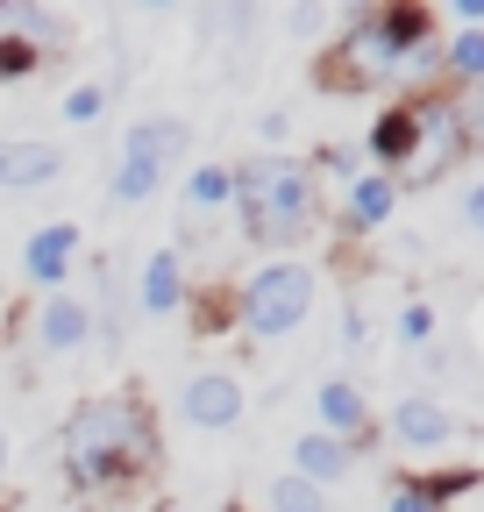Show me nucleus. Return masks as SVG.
<instances>
[{
  "mask_svg": "<svg viewBox=\"0 0 484 512\" xmlns=\"http://www.w3.org/2000/svg\"><path fill=\"white\" fill-rule=\"evenodd\" d=\"M157 463V420L136 392H107L86 399L65 420V477L79 491H107V484H129Z\"/></svg>",
  "mask_w": 484,
  "mask_h": 512,
  "instance_id": "1",
  "label": "nucleus"
},
{
  "mask_svg": "<svg viewBox=\"0 0 484 512\" xmlns=\"http://www.w3.org/2000/svg\"><path fill=\"white\" fill-rule=\"evenodd\" d=\"M399 72H435V15L413 8V0L356 15L335 50V86H385Z\"/></svg>",
  "mask_w": 484,
  "mask_h": 512,
  "instance_id": "2",
  "label": "nucleus"
},
{
  "mask_svg": "<svg viewBox=\"0 0 484 512\" xmlns=\"http://www.w3.org/2000/svg\"><path fill=\"white\" fill-rule=\"evenodd\" d=\"M228 207H242V228L257 242H292L321 221V178H314V164L257 157V164L228 171Z\"/></svg>",
  "mask_w": 484,
  "mask_h": 512,
  "instance_id": "3",
  "label": "nucleus"
},
{
  "mask_svg": "<svg viewBox=\"0 0 484 512\" xmlns=\"http://www.w3.org/2000/svg\"><path fill=\"white\" fill-rule=\"evenodd\" d=\"M307 313H314V271L307 264H264V271H250L235 285V320H242V335H257V342L292 335Z\"/></svg>",
  "mask_w": 484,
  "mask_h": 512,
  "instance_id": "4",
  "label": "nucleus"
},
{
  "mask_svg": "<svg viewBox=\"0 0 484 512\" xmlns=\"http://www.w3.org/2000/svg\"><path fill=\"white\" fill-rule=\"evenodd\" d=\"M463 157H470V114H463L456 100H442V93L406 100V157H399V171L420 178V185H435V178H449Z\"/></svg>",
  "mask_w": 484,
  "mask_h": 512,
  "instance_id": "5",
  "label": "nucleus"
},
{
  "mask_svg": "<svg viewBox=\"0 0 484 512\" xmlns=\"http://www.w3.org/2000/svg\"><path fill=\"white\" fill-rule=\"evenodd\" d=\"M178 150H186V128H178V121H136V128H129V143H121L114 200H121V207L150 200V192H157V178H164V164H171Z\"/></svg>",
  "mask_w": 484,
  "mask_h": 512,
  "instance_id": "6",
  "label": "nucleus"
},
{
  "mask_svg": "<svg viewBox=\"0 0 484 512\" xmlns=\"http://www.w3.org/2000/svg\"><path fill=\"white\" fill-rule=\"evenodd\" d=\"M392 434H399V448H413V456H435V448H449L463 434V420L442 399H399L392 406Z\"/></svg>",
  "mask_w": 484,
  "mask_h": 512,
  "instance_id": "7",
  "label": "nucleus"
},
{
  "mask_svg": "<svg viewBox=\"0 0 484 512\" xmlns=\"http://www.w3.org/2000/svg\"><path fill=\"white\" fill-rule=\"evenodd\" d=\"M36 342H43L50 356L86 349V342H93V306H86V299H72V292H50V299H43V313H36Z\"/></svg>",
  "mask_w": 484,
  "mask_h": 512,
  "instance_id": "8",
  "label": "nucleus"
},
{
  "mask_svg": "<svg viewBox=\"0 0 484 512\" xmlns=\"http://www.w3.org/2000/svg\"><path fill=\"white\" fill-rule=\"evenodd\" d=\"M57 171H65V157H57L50 143L0 136V192H36V185H50Z\"/></svg>",
  "mask_w": 484,
  "mask_h": 512,
  "instance_id": "9",
  "label": "nucleus"
},
{
  "mask_svg": "<svg viewBox=\"0 0 484 512\" xmlns=\"http://www.w3.org/2000/svg\"><path fill=\"white\" fill-rule=\"evenodd\" d=\"M392 207H399V178H385V171H356V178H349L342 228H349V235H371V228L392 221Z\"/></svg>",
  "mask_w": 484,
  "mask_h": 512,
  "instance_id": "10",
  "label": "nucleus"
},
{
  "mask_svg": "<svg viewBox=\"0 0 484 512\" xmlns=\"http://www.w3.org/2000/svg\"><path fill=\"white\" fill-rule=\"evenodd\" d=\"M72 256H79V228H72V221H50V228H36V235H29L22 271H29V285H65Z\"/></svg>",
  "mask_w": 484,
  "mask_h": 512,
  "instance_id": "11",
  "label": "nucleus"
},
{
  "mask_svg": "<svg viewBox=\"0 0 484 512\" xmlns=\"http://www.w3.org/2000/svg\"><path fill=\"white\" fill-rule=\"evenodd\" d=\"M186 420L193 427H235L242 420V384L228 370H200L186 384Z\"/></svg>",
  "mask_w": 484,
  "mask_h": 512,
  "instance_id": "12",
  "label": "nucleus"
},
{
  "mask_svg": "<svg viewBox=\"0 0 484 512\" xmlns=\"http://www.w3.org/2000/svg\"><path fill=\"white\" fill-rule=\"evenodd\" d=\"M314 406H321V427H328L335 441H356V434H371V399H363L349 377H328L321 392H314Z\"/></svg>",
  "mask_w": 484,
  "mask_h": 512,
  "instance_id": "13",
  "label": "nucleus"
},
{
  "mask_svg": "<svg viewBox=\"0 0 484 512\" xmlns=\"http://www.w3.org/2000/svg\"><path fill=\"white\" fill-rule=\"evenodd\" d=\"M292 477H307V484H335V477H349V441H335V434H299L292 441Z\"/></svg>",
  "mask_w": 484,
  "mask_h": 512,
  "instance_id": "14",
  "label": "nucleus"
},
{
  "mask_svg": "<svg viewBox=\"0 0 484 512\" xmlns=\"http://www.w3.org/2000/svg\"><path fill=\"white\" fill-rule=\"evenodd\" d=\"M136 306H143V313H178V306H186V271H178V249H157L150 264H143Z\"/></svg>",
  "mask_w": 484,
  "mask_h": 512,
  "instance_id": "15",
  "label": "nucleus"
},
{
  "mask_svg": "<svg viewBox=\"0 0 484 512\" xmlns=\"http://www.w3.org/2000/svg\"><path fill=\"white\" fill-rule=\"evenodd\" d=\"M264 505H271V512H328V491L307 484V477H278V484L264 491Z\"/></svg>",
  "mask_w": 484,
  "mask_h": 512,
  "instance_id": "16",
  "label": "nucleus"
},
{
  "mask_svg": "<svg viewBox=\"0 0 484 512\" xmlns=\"http://www.w3.org/2000/svg\"><path fill=\"white\" fill-rule=\"evenodd\" d=\"M186 207H193V214L228 207V164H200V171H186Z\"/></svg>",
  "mask_w": 484,
  "mask_h": 512,
  "instance_id": "17",
  "label": "nucleus"
},
{
  "mask_svg": "<svg viewBox=\"0 0 484 512\" xmlns=\"http://www.w3.org/2000/svg\"><path fill=\"white\" fill-rule=\"evenodd\" d=\"M442 64H449L456 79H484V29H463V36L442 50Z\"/></svg>",
  "mask_w": 484,
  "mask_h": 512,
  "instance_id": "18",
  "label": "nucleus"
},
{
  "mask_svg": "<svg viewBox=\"0 0 484 512\" xmlns=\"http://www.w3.org/2000/svg\"><path fill=\"white\" fill-rule=\"evenodd\" d=\"M100 107H107V86H72V93H65V121H72V128H93Z\"/></svg>",
  "mask_w": 484,
  "mask_h": 512,
  "instance_id": "19",
  "label": "nucleus"
},
{
  "mask_svg": "<svg viewBox=\"0 0 484 512\" xmlns=\"http://www.w3.org/2000/svg\"><path fill=\"white\" fill-rule=\"evenodd\" d=\"M36 64H43V57H36L22 36H0V79H29Z\"/></svg>",
  "mask_w": 484,
  "mask_h": 512,
  "instance_id": "20",
  "label": "nucleus"
},
{
  "mask_svg": "<svg viewBox=\"0 0 484 512\" xmlns=\"http://www.w3.org/2000/svg\"><path fill=\"white\" fill-rule=\"evenodd\" d=\"M399 335H406V342H435V306H420V299H413V306L399 313Z\"/></svg>",
  "mask_w": 484,
  "mask_h": 512,
  "instance_id": "21",
  "label": "nucleus"
},
{
  "mask_svg": "<svg viewBox=\"0 0 484 512\" xmlns=\"http://www.w3.org/2000/svg\"><path fill=\"white\" fill-rule=\"evenodd\" d=\"M392 512H435V505H428V498H420V484H406V491L392 498Z\"/></svg>",
  "mask_w": 484,
  "mask_h": 512,
  "instance_id": "22",
  "label": "nucleus"
},
{
  "mask_svg": "<svg viewBox=\"0 0 484 512\" xmlns=\"http://www.w3.org/2000/svg\"><path fill=\"white\" fill-rule=\"evenodd\" d=\"M0 470H8V434H0Z\"/></svg>",
  "mask_w": 484,
  "mask_h": 512,
  "instance_id": "23",
  "label": "nucleus"
},
{
  "mask_svg": "<svg viewBox=\"0 0 484 512\" xmlns=\"http://www.w3.org/2000/svg\"><path fill=\"white\" fill-rule=\"evenodd\" d=\"M157 512H186V505H157Z\"/></svg>",
  "mask_w": 484,
  "mask_h": 512,
  "instance_id": "24",
  "label": "nucleus"
}]
</instances>
